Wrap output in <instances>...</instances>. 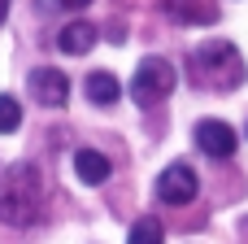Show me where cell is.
Here are the masks:
<instances>
[{"mask_svg": "<svg viewBox=\"0 0 248 244\" xmlns=\"http://www.w3.org/2000/svg\"><path fill=\"white\" fill-rule=\"evenodd\" d=\"M39 214V175L31 166H13L9 179L0 183V223L26 227Z\"/></svg>", "mask_w": 248, "mask_h": 244, "instance_id": "cell-2", "label": "cell"}, {"mask_svg": "<svg viewBox=\"0 0 248 244\" xmlns=\"http://www.w3.org/2000/svg\"><path fill=\"white\" fill-rule=\"evenodd\" d=\"M166 13L174 22L201 26V22H218V4L214 0H166Z\"/></svg>", "mask_w": 248, "mask_h": 244, "instance_id": "cell-8", "label": "cell"}, {"mask_svg": "<svg viewBox=\"0 0 248 244\" xmlns=\"http://www.w3.org/2000/svg\"><path fill=\"white\" fill-rule=\"evenodd\" d=\"M17 122H22V105L13 96H0V135L17 131Z\"/></svg>", "mask_w": 248, "mask_h": 244, "instance_id": "cell-12", "label": "cell"}, {"mask_svg": "<svg viewBox=\"0 0 248 244\" xmlns=\"http://www.w3.org/2000/svg\"><path fill=\"white\" fill-rule=\"evenodd\" d=\"M4 4H9V0H0V22H4Z\"/></svg>", "mask_w": 248, "mask_h": 244, "instance_id": "cell-14", "label": "cell"}, {"mask_svg": "<svg viewBox=\"0 0 248 244\" xmlns=\"http://www.w3.org/2000/svg\"><path fill=\"white\" fill-rule=\"evenodd\" d=\"M131 244H166V231H161V223H157L153 214H144V218L131 227Z\"/></svg>", "mask_w": 248, "mask_h": 244, "instance_id": "cell-11", "label": "cell"}, {"mask_svg": "<svg viewBox=\"0 0 248 244\" xmlns=\"http://www.w3.org/2000/svg\"><path fill=\"white\" fill-rule=\"evenodd\" d=\"M196 144L209 157H231L235 153V127H227L222 118H201L196 122Z\"/></svg>", "mask_w": 248, "mask_h": 244, "instance_id": "cell-6", "label": "cell"}, {"mask_svg": "<svg viewBox=\"0 0 248 244\" xmlns=\"http://www.w3.org/2000/svg\"><path fill=\"white\" fill-rule=\"evenodd\" d=\"M174 83H179L174 65L161 61V57H148V61H140V70L131 74V100H135L140 109H153V105H161V100L174 92Z\"/></svg>", "mask_w": 248, "mask_h": 244, "instance_id": "cell-3", "label": "cell"}, {"mask_svg": "<svg viewBox=\"0 0 248 244\" xmlns=\"http://www.w3.org/2000/svg\"><path fill=\"white\" fill-rule=\"evenodd\" d=\"M192 196H196V170L183 166V162L166 166V175L157 179V201H166V205H187Z\"/></svg>", "mask_w": 248, "mask_h": 244, "instance_id": "cell-4", "label": "cell"}, {"mask_svg": "<svg viewBox=\"0 0 248 244\" xmlns=\"http://www.w3.org/2000/svg\"><path fill=\"white\" fill-rule=\"evenodd\" d=\"M87 100L92 105H100V109H109V105H118V96H122V83L109 74V70H96V74H87Z\"/></svg>", "mask_w": 248, "mask_h": 244, "instance_id": "cell-9", "label": "cell"}, {"mask_svg": "<svg viewBox=\"0 0 248 244\" xmlns=\"http://www.w3.org/2000/svg\"><path fill=\"white\" fill-rule=\"evenodd\" d=\"M61 4H70V9H83V4H92V0H61Z\"/></svg>", "mask_w": 248, "mask_h": 244, "instance_id": "cell-13", "label": "cell"}, {"mask_svg": "<svg viewBox=\"0 0 248 244\" xmlns=\"http://www.w3.org/2000/svg\"><path fill=\"white\" fill-rule=\"evenodd\" d=\"M57 44H61V52H70V57H83V52L96 44V26H92V22H70V26H61Z\"/></svg>", "mask_w": 248, "mask_h": 244, "instance_id": "cell-10", "label": "cell"}, {"mask_svg": "<svg viewBox=\"0 0 248 244\" xmlns=\"http://www.w3.org/2000/svg\"><path fill=\"white\" fill-rule=\"evenodd\" d=\"M31 96H35L44 109H57V105H65V96H70V79H65L61 70H52V65H39V70H31Z\"/></svg>", "mask_w": 248, "mask_h": 244, "instance_id": "cell-5", "label": "cell"}, {"mask_svg": "<svg viewBox=\"0 0 248 244\" xmlns=\"http://www.w3.org/2000/svg\"><path fill=\"white\" fill-rule=\"evenodd\" d=\"M192 74H196V83L227 92V87H240V83H244V61H240L235 44L209 39V44H201V48L192 52Z\"/></svg>", "mask_w": 248, "mask_h": 244, "instance_id": "cell-1", "label": "cell"}, {"mask_svg": "<svg viewBox=\"0 0 248 244\" xmlns=\"http://www.w3.org/2000/svg\"><path fill=\"white\" fill-rule=\"evenodd\" d=\"M74 175H78L87 188H100V183H109L113 166H109L105 153H96V148H78V153H74Z\"/></svg>", "mask_w": 248, "mask_h": 244, "instance_id": "cell-7", "label": "cell"}]
</instances>
